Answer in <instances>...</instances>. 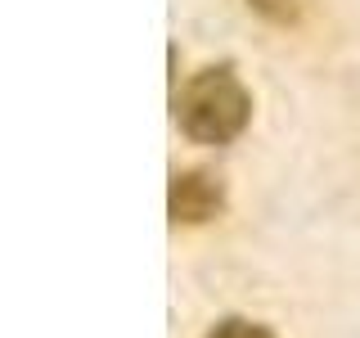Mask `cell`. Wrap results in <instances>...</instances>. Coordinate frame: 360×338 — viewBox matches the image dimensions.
I'll list each match as a JSON object with an SVG mask.
<instances>
[{
  "mask_svg": "<svg viewBox=\"0 0 360 338\" xmlns=\"http://www.w3.org/2000/svg\"><path fill=\"white\" fill-rule=\"evenodd\" d=\"M248 113H252V99L239 86V77L230 68H202L194 82L180 95V131L198 144H225L234 140L248 127Z\"/></svg>",
  "mask_w": 360,
  "mask_h": 338,
  "instance_id": "6da1fadb",
  "label": "cell"
},
{
  "mask_svg": "<svg viewBox=\"0 0 360 338\" xmlns=\"http://www.w3.org/2000/svg\"><path fill=\"white\" fill-rule=\"evenodd\" d=\"M221 203H225L221 185L207 172H180L172 180V217L176 221H189V225L212 221L221 212Z\"/></svg>",
  "mask_w": 360,
  "mask_h": 338,
  "instance_id": "7a4b0ae2",
  "label": "cell"
},
{
  "mask_svg": "<svg viewBox=\"0 0 360 338\" xmlns=\"http://www.w3.org/2000/svg\"><path fill=\"white\" fill-rule=\"evenodd\" d=\"M257 14H266L270 23H297L302 18V5L297 0H248Z\"/></svg>",
  "mask_w": 360,
  "mask_h": 338,
  "instance_id": "3957f363",
  "label": "cell"
},
{
  "mask_svg": "<svg viewBox=\"0 0 360 338\" xmlns=\"http://www.w3.org/2000/svg\"><path fill=\"white\" fill-rule=\"evenodd\" d=\"M207 338H275V334H270L266 325H252V320H225Z\"/></svg>",
  "mask_w": 360,
  "mask_h": 338,
  "instance_id": "277c9868",
  "label": "cell"
}]
</instances>
